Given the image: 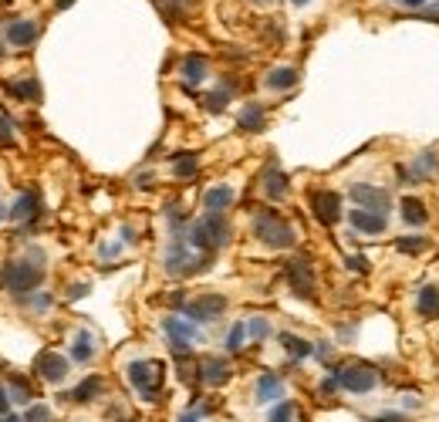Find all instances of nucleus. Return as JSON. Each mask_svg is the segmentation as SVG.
<instances>
[{
    "mask_svg": "<svg viewBox=\"0 0 439 422\" xmlns=\"http://www.w3.org/2000/svg\"><path fill=\"white\" fill-rule=\"evenodd\" d=\"M253 236H257L264 247H270V250H291V247L298 243L294 226H291L281 213H274V210H257V213H253Z\"/></svg>",
    "mask_w": 439,
    "mask_h": 422,
    "instance_id": "1",
    "label": "nucleus"
},
{
    "mask_svg": "<svg viewBox=\"0 0 439 422\" xmlns=\"http://www.w3.org/2000/svg\"><path fill=\"white\" fill-rule=\"evenodd\" d=\"M230 236H234V226H230V219L220 217V213H210V217H203L200 223H193L189 226V247H196V250H206V253H217L220 247H227L230 243Z\"/></svg>",
    "mask_w": 439,
    "mask_h": 422,
    "instance_id": "2",
    "label": "nucleus"
},
{
    "mask_svg": "<svg viewBox=\"0 0 439 422\" xmlns=\"http://www.w3.org/2000/svg\"><path fill=\"white\" fill-rule=\"evenodd\" d=\"M163 264H166V274H172V277H189V274H196V270H203L210 264V253L196 257L186 240H172L166 247V260Z\"/></svg>",
    "mask_w": 439,
    "mask_h": 422,
    "instance_id": "3",
    "label": "nucleus"
},
{
    "mask_svg": "<svg viewBox=\"0 0 439 422\" xmlns=\"http://www.w3.org/2000/svg\"><path fill=\"white\" fill-rule=\"evenodd\" d=\"M338 378V388H345V392H371V388L382 382V375H378V369L375 365H369V362H352V365H345V369L335 371Z\"/></svg>",
    "mask_w": 439,
    "mask_h": 422,
    "instance_id": "4",
    "label": "nucleus"
},
{
    "mask_svg": "<svg viewBox=\"0 0 439 422\" xmlns=\"http://www.w3.org/2000/svg\"><path fill=\"white\" fill-rule=\"evenodd\" d=\"M129 382L146 402H155L159 388H163V365L159 362H132L129 365Z\"/></svg>",
    "mask_w": 439,
    "mask_h": 422,
    "instance_id": "5",
    "label": "nucleus"
},
{
    "mask_svg": "<svg viewBox=\"0 0 439 422\" xmlns=\"http://www.w3.org/2000/svg\"><path fill=\"white\" fill-rule=\"evenodd\" d=\"M4 281H7V290L20 298V294H31L34 287L44 281V267H41L37 260H14V264L7 267V277H4Z\"/></svg>",
    "mask_w": 439,
    "mask_h": 422,
    "instance_id": "6",
    "label": "nucleus"
},
{
    "mask_svg": "<svg viewBox=\"0 0 439 422\" xmlns=\"http://www.w3.org/2000/svg\"><path fill=\"white\" fill-rule=\"evenodd\" d=\"M163 331H166L169 341H172V354H176V358H186V354H189V345L200 338L196 324H189L186 318H176V314L163 321Z\"/></svg>",
    "mask_w": 439,
    "mask_h": 422,
    "instance_id": "7",
    "label": "nucleus"
},
{
    "mask_svg": "<svg viewBox=\"0 0 439 422\" xmlns=\"http://www.w3.org/2000/svg\"><path fill=\"white\" fill-rule=\"evenodd\" d=\"M307 203H311L314 219L324 223V226H335L338 219H341V196H338L335 189H314Z\"/></svg>",
    "mask_w": 439,
    "mask_h": 422,
    "instance_id": "8",
    "label": "nucleus"
},
{
    "mask_svg": "<svg viewBox=\"0 0 439 422\" xmlns=\"http://www.w3.org/2000/svg\"><path fill=\"white\" fill-rule=\"evenodd\" d=\"M287 284H291V290H294L298 298L314 301V267H311V260H304V257L291 260V264H287Z\"/></svg>",
    "mask_w": 439,
    "mask_h": 422,
    "instance_id": "9",
    "label": "nucleus"
},
{
    "mask_svg": "<svg viewBox=\"0 0 439 422\" xmlns=\"http://www.w3.org/2000/svg\"><path fill=\"white\" fill-rule=\"evenodd\" d=\"M189 321H217L223 311H227V298H220V294H203L196 301H189L179 307Z\"/></svg>",
    "mask_w": 439,
    "mask_h": 422,
    "instance_id": "10",
    "label": "nucleus"
},
{
    "mask_svg": "<svg viewBox=\"0 0 439 422\" xmlns=\"http://www.w3.org/2000/svg\"><path fill=\"white\" fill-rule=\"evenodd\" d=\"M34 375L51 382V385H58V382H65V375H68V358L58 352H41L34 358Z\"/></svg>",
    "mask_w": 439,
    "mask_h": 422,
    "instance_id": "11",
    "label": "nucleus"
},
{
    "mask_svg": "<svg viewBox=\"0 0 439 422\" xmlns=\"http://www.w3.org/2000/svg\"><path fill=\"white\" fill-rule=\"evenodd\" d=\"M348 196L355 200V206L371 210V213H386V210H388V193H386V189H378V186L355 183L352 189H348Z\"/></svg>",
    "mask_w": 439,
    "mask_h": 422,
    "instance_id": "12",
    "label": "nucleus"
},
{
    "mask_svg": "<svg viewBox=\"0 0 439 422\" xmlns=\"http://www.w3.org/2000/svg\"><path fill=\"white\" fill-rule=\"evenodd\" d=\"M348 223L365 236H378V234H386L388 230L386 213H371V210H362V206H355L352 213H348Z\"/></svg>",
    "mask_w": 439,
    "mask_h": 422,
    "instance_id": "13",
    "label": "nucleus"
},
{
    "mask_svg": "<svg viewBox=\"0 0 439 422\" xmlns=\"http://www.w3.org/2000/svg\"><path fill=\"white\" fill-rule=\"evenodd\" d=\"M196 378L206 382V385H227L230 382V362L227 358H203L200 365H196Z\"/></svg>",
    "mask_w": 439,
    "mask_h": 422,
    "instance_id": "14",
    "label": "nucleus"
},
{
    "mask_svg": "<svg viewBox=\"0 0 439 422\" xmlns=\"http://www.w3.org/2000/svg\"><path fill=\"white\" fill-rule=\"evenodd\" d=\"M7 217L14 219V223H31V219L41 217V200H37V193H20L14 200V206L7 210Z\"/></svg>",
    "mask_w": 439,
    "mask_h": 422,
    "instance_id": "15",
    "label": "nucleus"
},
{
    "mask_svg": "<svg viewBox=\"0 0 439 422\" xmlns=\"http://www.w3.org/2000/svg\"><path fill=\"white\" fill-rule=\"evenodd\" d=\"M287 193H291V179L284 176V169H277V166L264 169V196L270 203H281L287 200Z\"/></svg>",
    "mask_w": 439,
    "mask_h": 422,
    "instance_id": "16",
    "label": "nucleus"
},
{
    "mask_svg": "<svg viewBox=\"0 0 439 422\" xmlns=\"http://www.w3.org/2000/svg\"><path fill=\"white\" fill-rule=\"evenodd\" d=\"M37 37H41V24L37 20H14L7 27V44H14V48H31Z\"/></svg>",
    "mask_w": 439,
    "mask_h": 422,
    "instance_id": "17",
    "label": "nucleus"
},
{
    "mask_svg": "<svg viewBox=\"0 0 439 422\" xmlns=\"http://www.w3.org/2000/svg\"><path fill=\"white\" fill-rule=\"evenodd\" d=\"M236 125H240V132H260V129L267 125V108L257 105V101H247V105L240 108Z\"/></svg>",
    "mask_w": 439,
    "mask_h": 422,
    "instance_id": "18",
    "label": "nucleus"
},
{
    "mask_svg": "<svg viewBox=\"0 0 439 422\" xmlns=\"http://www.w3.org/2000/svg\"><path fill=\"white\" fill-rule=\"evenodd\" d=\"M439 172V152L436 149H426L416 155V162H412V169L405 172L409 179H416V183H422V179H429V176H436Z\"/></svg>",
    "mask_w": 439,
    "mask_h": 422,
    "instance_id": "19",
    "label": "nucleus"
},
{
    "mask_svg": "<svg viewBox=\"0 0 439 422\" xmlns=\"http://www.w3.org/2000/svg\"><path fill=\"white\" fill-rule=\"evenodd\" d=\"M203 206H206V213H223V210H230L234 206V189L230 186H210L206 193H203Z\"/></svg>",
    "mask_w": 439,
    "mask_h": 422,
    "instance_id": "20",
    "label": "nucleus"
},
{
    "mask_svg": "<svg viewBox=\"0 0 439 422\" xmlns=\"http://www.w3.org/2000/svg\"><path fill=\"white\" fill-rule=\"evenodd\" d=\"M399 213L409 226H426L429 223V210H426V203L416 200V196H402L399 200Z\"/></svg>",
    "mask_w": 439,
    "mask_h": 422,
    "instance_id": "21",
    "label": "nucleus"
},
{
    "mask_svg": "<svg viewBox=\"0 0 439 422\" xmlns=\"http://www.w3.org/2000/svg\"><path fill=\"white\" fill-rule=\"evenodd\" d=\"M298 82H301L298 68H274L267 78H264V84H267L270 91H291Z\"/></svg>",
    "mask_w": 439,
    "mask_h": 422,
    "instance_id": "22",
    "label": "nucleus"
},
{
    "mask_svg": "<svg viewBox=\"0 0 439 422\" xmlns=\"http://www.w3.org/2000/svg\"><path fill=\"white\" fill-rule=\"evenodd\" d=\"M230 98H234V84H230V78H227V82L220 84V88H213V91L203 98V108L217 115V112H223V108L230 105Z\"/></svg>",
    "mask_w": 439,
    "mask_h": 422,
    "instance_id": "23",
    "label": "nucleus"
},
{
    "mask_svg": "<svg viewBox=\"0 0 439 422\" xmlns=\"http://www.w3.org/2000/svg\"><path fill=\"white\" fill-rule=\"evenodd\" d=\"M416 311H419L422 318H436L439 314V287L436 284H426L419 290V298H416Z\"/></svg>",
    "mask_w": 439,
    "mask_h": 422,
    "instance_id": "24",
    "label": "nucleus"
},
{
    "mask_svg": "<svg viewBox=\"0 0 439 422\" xmlns=\"http://www.w3.org/2000/svg\"><path fill=\"white\" fill-rule=\"evenodd\" d=\"M284 395V382L277 375H260L257 378V402H274Z\"/></svg>",
    "mask_w": 439,
    "mask_h": 422,
    "instance_id": "25",
    "label": "nucleus"
},
{
    "mask_svg": "<svg viewBox=\"0 0 439 422\" xmlns=\"http://www.w3.org/2000/svg\"><path fill=\"white\" fill-rule=\"evenodd\" d=\"M98 392H101V378L98 375H88L75 392H68V395H61V399H65V402H91Z\"/></svg>",
    "mask_w": 439,
    "mask_h": 422,
    "instance_id": "26",
    "label": "nucleus"
},
{
    "mask_svg": "<svg viewBox=\"0 0 439 422\" xmlns=\"http://www.w3.org/2000/svg\"><path fill=\"white\" fill-rule=\"evenodd\" d=\"M91 358H95V338L88 335V331H78L75 345H71V362H78V365H88Z\"/></svg>",
    "mask_w": 439,
    "mask_h": 422,
    "instance_id": "27",
    "label": "nucleus"
},
{
    "mask_svg": "<svg viewBox=\"0 0 439 422\" xmlns=\"http://www.w3.org/2000/svg\"><path fill=\"white\" fill-rule=\"evenodd\" d=\"M203 78H206V58H203V54H186L183 58V82L200 84Z\"/></svg>",
    "mask_w": 439,
    "mask_h": 422,
    "instance_id": "28",
    "label": "nucleus"
},
{
    "mask_svg": "<svg viewBox=\"0 0 439 422\" xmlns=\"http://www.w3.org/2000/svg\"><path fill=\"white\" fill-rule=\"evenodd\" d=\"M196 169H200V155H196V152H176V155H172V172H176L179 179L196 176Z\"/></svg>",
    "mask_w": 439,
    "mask_h": 422,
    "instance_id": "29",
    "label": "nucleus"
},
{
    "mask_svg": "<svg viewBox=\"0 0 439 422\" xmlns=\"http://www.w3.org/2000/svg\"><path fill=\"white\" fill-rule=\"evenodd\" d=\"M7 91L14 98H27V101H41V84L34 78H20V82H7Z\"/></svg>",
    "mask_w": 439,
    "mask_h": 422,
    "instance_id": "30",
    "label": "nucleus"
},
{
    "mask_svg": "<svg viewBox=\"0 0 439 422\" xmlns=\"http://www.w3.org/2000/svg\"><path fill=\"white\" fill-rule=\"evenodd\" d=\"M281 345H284V352L291 354V358H307V354L314 352V345H311V341H304V338H298V335H291V331H284V335H281Z\"/></svg>",
    "mask_w": 439,
    "mask_h": 422,
    "instance_id": "31",
    "label": "nucleus"
},
{
    "mask_svg": "<svg viewBox=\"0 0 439 422\" xmlns=\"http://www.w3.org/2000/svg\"><path fill=\"white\" fill-rule=\"evenodd\" d=\"M155 7H159L169 20H179V17H186L196 7V0H155Z\"/></svg>",
    "mask_w": 439,
    "mask_h": 422,
    "instance_id": "32",
    "label": "nucleus"
},
{
    "mask_svg": "<svg viewBox=\"0 0 439 422\" xmlns=\"http://www.w3.org/2000/svg\"><path fill=\"white\" fill-rule=\"evenodd\" d=\"M395 250L399 253H426L429 250V240H426V236H399V240H395Z\"/></svg>",
    "mask_w": 439,
    "mask_h": 422,
    "instance_id": "33",
    "label": "nucleus"
},
{
    "mask_svg": "<svg viewBox=\"0 0 439 422\" xmlns=\"http://www.w3.org/2000/svg\"><path fill=\"white\" fill-rule=\"evenodd\" d=\"M243 341H247V321H236L230 328V335H227V352H240Z\"/></svg>",
    "mask_w": 439,
    "mask_h": 422,
    "instance_id": "34",
    "label": "nucleus"
},
{
    "mask_svg": "<svg viewBox=\"0 0 439 422\" xmlns=\"http://www.w3.org/2000/svg\"><path fill=\"white\" fill-rule=\"evenodd\" d=\"M247 335H250L253 341H264V338L270 335V321L267 318H250L247 321Z\"/></svg>",
    "mask_w": 439,
    "mask_h": 422,
    "instance_id": "35",
    "label": "nucleus"
},
{
    "mask_svg": "<svg viewBox=\"0 0 439 422\" xmlns=\"http://www.w3.org/2000/svg\"><path fill=\"white\" fill-rule=\"evenodd\" d=\"M24 422H54V412H51L44 402H37V405H31V409H27Z\"/></svg>",
    "mask_w": 439,
    "mask_h": 422,
    "instance_id": "36",
    "label": "nucleus"
},
{
    "mask_svg": "<svg viewBox=\"0 0 439 422\" xmlns=\"http://www.w3.org/2000/svg\"><path fill=\"white\" fill-rule=\"evenodd\" d=\"M291 419H294V402L274 405V409H270V416H267V422H291Z\"/></svg>",
    "mask_w": 439,
    "mask_h": 422,
    "instance_id": "37",
    "label": "nucleus"
},
{
    "mask_svg": "<svg viewBox=\"0 0 439 422\" xmlns=\"http://www.w3.org/2000/svg\"><path fill=\"white\" fill-rule=\"evenodd\" d=\"M27 399H31V385L20 375H14V402L20 405V402H27Z\"/></svg>",
    "mask_w": 439,
    "mask_h": 422,
    "instance_id": "38",
    "label": "nucleus"
},
{
    "mask_svg": "<svg viewBox=\"0 0 439 422\" xmlns=\"http://www.w3.org/2000/svg\"><path fill=\"white\" fill-rule=\"evenodd\" d=\"M348 267H352L355 274H369V260H365V257H348Z\"/></svg>",
    "mask_w": 439,
    "mask_h": 422,
    "instance_id": "39",
    "label": "nucleus"
},
{
    "mask_svg": "<svg viewBox=\"0 0 439 422\" xmlns=\"http://www.w3.org/2000/svg\"><path fill=\"white\" fill-rule=\"evenodd\" d=\"M371 422H409V419H405L402 412H382V416H375Z\"/></svg>",
    "mask_w": 439,
    "mask_h": 422,
    "instance_id": "40",
    "label": "nucleus"
},
{
    "mask_svg": "<svg viewBox=\"0 0 439 422\" xmlns=\"http://www.w3.org/2000/svg\"><path fill=\"white\" fill-rule=\"evenodd\" d=\"M84 294H88V284H71L68 287V298H71V301H78V298H84Z\"/></svg>",
    "mask_w": 439,
    "mask_h": 422,
    "instance_id": "41",
    "label": "nucleus"
},
{
    "mask_svg": "<svg viewBox=\"0 0 439 422\" xmlns=\"http://www.w3.org/2000/svg\"><path fill=\"white\" fill-rule=\"evenodd\" d=\"M0 139H4V142H11V118L4 115V112H0Z\"/></svg>",
    "mask_w": 439,
    "mask_h": 422,
    "instance_id": "42",
    "label": "nucleus"
},
{
    "mask_svg": "<svg viewBox=\"0 0 439 422\" xmlns=\"http://www.w3.org/2000/svg\"><path fill=\"white\" fill-rule=\"evenodd\" d=\"M314 354H318L321 362H328V358H331V345H328V341H321V345H314Z\"/></svg>",
    "mask_w": 439,
    "mask_h": 422,
    "instance_id": "43",
    "label": "nucleus"
},
{
    "mask_svg": "<svg viewBox=\"0 0 439 422\" xmlns=\"http://www.w3.org/2000/svg\"><path fill=\"white\" fill-rule=\"evenodd\" d=\"M200 412H203V405L196 402V409H193V412H183V416H179V422H200Z\"/></svg>",
    "mask_w": 439,
    "mask_h": 422,
    "instance_id": "44",
    "label": "nucleus"
},
{
    "mask_svg": "<svg viewBox=\"0 0 439 422\" xmlns=\"http://www.w3.org/2000/svg\"><path fill=\"white\" fill-rule=\"evenodd\" d=\"M7 412H11V395L0 388V416H7Z\"/></svg>",
    "mask_w": 439,
    "mask_h": 422,
    "instance_id": "45",
    "label": "nucleus"
},
{
    "mask_svg": "<svg viewBox=\"0 0 439 422\" xmlns=\"http://www.w3.org/2000/svg\"><path fill=\"white\" fill-rule=\"evenodd\" d=\"M399 4H402V7H409V11H419V7H426L429 0H399Z\"/></svg>",
    "mask_w": 439,
    "mask_h": 422,
    "instance_id": "46",
    "label": "nucleus"
},
{
    "mask_svg": "<svg viewBox=\"0 0 439 422\" xmlns=\"http://www.w3.org/2000/svg\"><path fill=\"white\" fill-rule=\"evenodd\" d=\"M152 179H155V176H152V172H142V176H139V179H135V183H139V186H152Z\"/></svg>",
    "mask_w": 439,
    "mask_h": 422,
    "instance_id": "47",
    "label": "nucleus"
},
{
    "mask_svg": "<svg viewBox=\"0 0 439 422\" xmlns=\"http://www.w3.org/2000/svg\"><path fill=\"white\" fill-rule=\"evenodd\" d=\"M0 422H24V419H20V416H11V412H7V416H0Z\"/></svg>",
    "mask_w": 439,
    "mask_h": 422,
    "instance_id": "48",
    "label": "nucleus"
},
{
    "mask_svg": "<svg viewBox=\"0 0 439 422\" xmlns=\"http://www.w3.org/2000/svg\"><path fill=\"white\" fill-rule=\"evenodd\" d=\"M426 17H429V20H436V24H439V11H433V14L426 11Z\"/></svg>",
    "mask_w": 439,
    "mask_h": 422,
    "instance_id": "49",
    "label": "nucleus"
},
{
    "mask_svg": "<svg viewBox=\"0 0 439 422\" xmlns=\"http://www.w3.org/2000/svg\"><path fill=\"white\" fill-rule=\"evenodd\" d=\"M71 4H75V0H58V7H71Z\"/></svg>",
    "mask_w": 439,
    "mask_h": 422,
    "instance_id": "50",
    "label": "nucleus"
},
{
    "mask_svg": "<svg viewBox=\"0 0 439 422\" xmlns=\"http://www.w3.org/2000/svg\"><path fill=\"white\" fill-rule=\"evenodd\" d=\"M291 4H294V7H304V4H311V0H291Z\"/></svg>",
    "mask_w": 439,
    "mask_h": 422,
    "instance_id": "51",
    "label": "nucleus"
},
{
    "mask_svg": "<svg viewBox=\"0 0 439 422\" xmlns=\"http://www.w3.org/2000/svg\"><path fill=\"white\" fill-rule=\"evenodd\" d=\"M4 213H7V210H4V203H0V219H4Z\"/></svg>",
    "mask_w": 439,
    "mask_h": 422,
    "instance_id": "52",
    "label": "nucleus"
},
{
    "mask_svg": "<svg viewBox=\"0 0 439 422\" xmlns=\"http://www.w3.org/2000/svg\"><path fill=\"white\" fill-rule=\"evenodd\" d=\"M253 4H274V0H253Z\"/></svg>",
    "mask_w": 439,
    "mask_h": 422,
    "instance_id": "53",
    "label": "nucleus"
}]
</instances>
